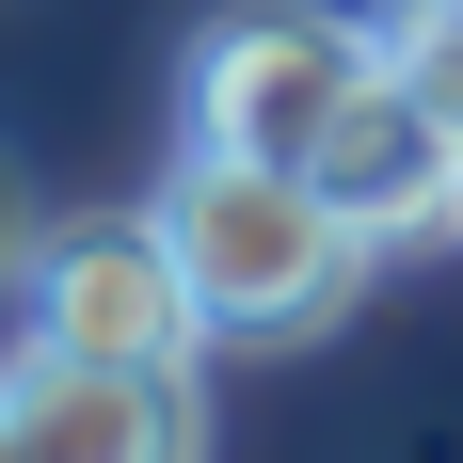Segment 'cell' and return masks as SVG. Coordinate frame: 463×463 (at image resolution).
<instances>
[{"instance_id":"cell-1","label":"cell","mask_w":463,"mask_h":463,"mask_svg":"<svg viewBox=\"0 0 463 463\" xmlns=\"http://www.w3.org/2000/svg\"><path fill=\"white\" fill-rule=\"evenodd\" d=\"M160 224L192 256V304L224 352H304V335L352 320V288L383 272V240L335 208L304 160H240V144H192L160 176Z\"/></svg>"},{"instance_id":"cell-7","label":"cell","mask_w":463,"mask_h":463,"mask_svg":"<svg viewBox=\"0 0 463 463\" xmlns=\"http://www.w3.org/2000/svg\"><path fill=\"white\" fill-rule=\"evenodd\" d=\"M33 272V192H16V160H0V288Z\"/></svg>"},{"instance_id":"cell-5","label":"cell","mask_w":463,"mask_h":463,"mask_svg":"<svg viewBox=\"0 0 463 463\" xmlns=\"http://www.w3.org/2000/svg\"><path fill=\"white\" fill-rule=\"evenodd\" d=\"M0 416H16L33 463H208V368H112V352L16 335Z\"/></svg>"},{"instance_id":"cell-3","label":"cell","mask_w":463,"mask_h":463,"mask_svg":"<svg viewBox=\"0 0 463 463\" xmlns=\"http://www.w3.org/2000/svg\"><path fill=\"white\" fill-rule=\"evenodd\" d=\"M33 335L64 352H112V368H208L224 335L192 304V256L160 208H80V224H33Z\"/></svg>"},{"instance_id":"cell-4","label":"cell","mask_w":463,"mask_h":463,"mask_svg":"<svg viewBox=\"0 0 463 463\" xmlns=\"http://www.w3.org/2000/svg\"><path fill=\"white\" fill-rule=\"evenodd\" d=\"M304 176L352 208V224L383 240V256H416V240H463V112L383 48L368 80H352V112H335L320 144H304Z\"/></svg>"},{"instance_id":"cell-6","label":"cell","mask_w":463,"mask_h":463,"mask_svg":"<svg viewBox=\"0 0 463 463\" xmlns=\"http://www.w3.org/2000/svg\"><path fill=\"white\" fill-rule=\"evenodd\" d=\"M368 16H383V48H400V64L463 112V0H368Z\"/></svg>"},{"instance_id":"cell-2","label":"cell","mask_w":463,"mask_h":463,"mask_svg":"<svg viewBox=\"0 0 463 463\" xmlns=\"http://www.w3.org/2000/svg\"><path fill=\"white\" fill-rule=\"evenodd\" d=\"M383 64V16L352 0H240V16H208L176 64V112L192 144H240V160H304V144L352 112V80Z\"/></svg>"},{"instance_id":"cell-8","label":"cell","mask_w":463,"mask_h":463,"mask_svg":"<svg viewBox=\"0 0 463 463\" xmlns=\"http://www.w3.org/2000/svg\"><path fill=\"white\" fill-rule=\"evenodd\" d=\"M0 463H33V448H16V416H0Z\"/></svg>"}]
</instances>
